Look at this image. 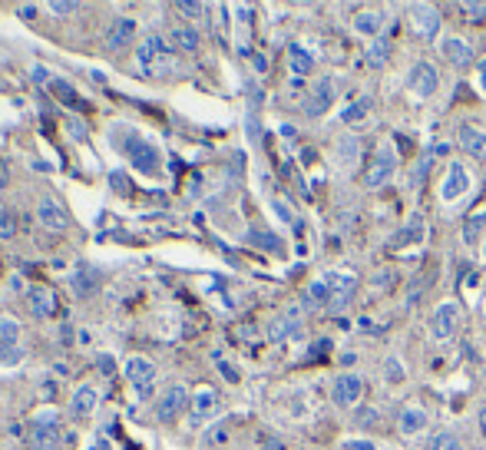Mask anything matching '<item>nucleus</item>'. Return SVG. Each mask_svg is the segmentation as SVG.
I'll return each mask as SVG.
<instances>
[{"label": "nucleus", "mask_w": 486, "mask_h": 450, "mask_svg": "<svg viewBox=\"0 0 486 450\" xmlns=\"http://www.w3.org/2000/svg\"><path fill=\"white\" fill-rule=\"evenodd\" d=\"M37 219H40V225L43 229H50V232H67L70 229V215H67V209L60 205L57 199H50V195H43V199L37 202Z\"/></svg>", "instance_id": "obj_11"}, {"label": "nucleus", "mask_w": 486, "mask_h": 450, "mask_svg": "<svg viewBox=\"0 0 486 450\" xmlns=\"http://www.w3.org/2000/svg\"><path fill=\"white\" fill-rule=\"evenodd\" d=\"M176 10L185 14V17H199V14H205V4H189V0H182V4H176Z\"/></svg>", "instance_id": "obj_40"}, {"label": "nucleus", "mask_w": 486, "mask_h": 450, "mask_svg": "<svg viewBox=\"0 0 486 450\" xmlns=\"http://www.w3.org/2000/svg\"><path fill=\"white\" fill-rule=\"evenodd\" d=\"M467 189H470V173L460 163H453L447 169L443 186H440V199H443V202H457L460 195H467Z\"/></svg>", "instance_id": "obj_13"}, {"label": "nucleus", "mask_w": 486, "mask_h": 450, "mask_svg": "<svg viewBox=\"0 0 486 450\" xmlns=\"http://www.w3.org/2000/svg\"><path fill=\"white\" fill-rule=\"evenodd\" d=\"M14 235H17V215L0 209V239H14Z\"/></svg>", "instance_id": "obj_34"}, {"label": "nucleus", "mask_w": 486, "mask_h": 450, "mask_svg": "<svg viewBox=\"0 0 486 450\" xmlns=\"http://www.w3.org/2000/svg\"><path fill=\"white\" fill-rule=\"evenodd\" d=\"M338 159H341L344 166L357 163V159H361V139H357V136H344V139H338Z\"/></svg>", "instance_id": "obj_28"}, {"label": "nucleus", "mask_w": 486, "mask_h": 450, "mask_svg": "<svg viewBox=\"0 0 486 450\" xmlns=\"http://www.w3.org/2000/svg\"><path fill=\"white\" fill-rule=\"evenodd\" d=\"M457 328H460V311L453 301H443L430 315V335H433V341H450V338L457 335Z\"/></svg>", "instance_id": "obj_4"}, {"label": "nucleus", "mask_w": 486, "mask_h": 450, "mask_svg": "<svg viewBox=\"0 0 486 450\" xmlns=\"http://www.w3.org/2000/svg\"><path fill=\"white\" fill-rule=\"evenodd\" d=\"M288 63H291V73H295V77H305V73L315 70V57H311L301 43H291V47H288Z\"/></svg>", "instance_id": "obj_24"}, {"label": "nucleus", "mask_w": 486, "mask_h": 450, "mask_svg": "<svg viewBox=\"0 0 486 450\" xmlns=\"http://www.w3.org/2000/svg\"><path fill=\"white\" fill-rule=\"evenodd\" d=\"M483 259H486V235H483Z\"/></svg>", "instance_id": "obj_51"}, {"label": "nucleus", "mask_w": 486, "mask_h": 450, "mask_svg": "<svg viewBox=\"0 0 486 450\" xmlns=\"http://www.w3.org/2000/svg\"><path fill=\"white\" fill-rule=\"evenodd\" d=\"M371 113V96L364 93V96H357L351 106H344V113H341V123H361L364 116Z\"/></svg>", "instance_id": "obj_29"}, {"label": "nucleus", "mask_w": 486, "mask_h": 450, "mask_svg": "<svg viewBox=\"0 0 486 450\" xmlns=\"http://www.w3.org/2000/svg\"><path fill=\"white\" fill-rule=\"evenodd\" d=\"M50 10H53V14H77L80 4L77 0H57V4H50Z\"/></svg>", "instance_id": "obj_41"}, {"label": "nucleus", "mask_w": 486, "mask_h": 450, "mask_svg": "<svg viewBox=\"0 0 486 450\" xmlns=\"http://www.w3.org/2000/svg\"><path fill=\"white\" fill-rule=\"evenodd\" d=\"M387 371H391V377H401V368H397V358H391V361H387Z\"/></svg>", "instance_id": "obj_45"}, {"label": "nucleus", "mask_w": 486, "mask_h": 450, "mask_svg": "<svg viewBox=\"0 0 486 450\" xmlns=\"http://www.w3.org/2000/svg\"><path fill=\"white\" fill-rule=\"evenodd\" d=\"M384 23H387V14H381V10H364V14H357L354 17V30L357 33H364V37H381Z\"/></svg>", "instance_id": "obj_21"}, {"label": "nucleus", "mask_w": 486, "mask_h": 450, "mask_svg": "<svg viewBox=\"0 0 486 450\" xmlns=\"http://www.w3.org/2000/svg\"><path fill=\"white\" fill-rule=\"evenodd\" d=\"M298 328H301V311L298 308H288L285 315H278L271 325H268V338L271 341H285L288 335H298Z\"/></svg>", "instance_id": "obj_17"}, {"label": "nucleus", "mask_w": 486, "mask_h": 450, "mask_svg": "<svg viewBox=\"0 0 486 450\" xmlns=\"http://www.w3.org/2000/svg\"><path fill=\"white\" fill-rule=\"evenodd\" d=\"M440 50H443V57H447L457 70H463V67H470V63H473V47H470L463 37H443Z\"/></svg>", "instance_id": "obj_16"}, {"label": "nucleus", "mask_w": 486, "mask_h": 450, "mask_svg": "<svg viewBox=\"0 0 486 450\" xmlns=\"http://www.w3.org/2000/svg\"><path fill=\"white\" fill-rule=\"evenodd\" d=\"M480 431L486 434V407H483V411H480Z\"/></svg>", "instance_id": "obj_49"}, {"label": "nucleus", "mask_w": 486, "mask_h": 450, "mask_svg": "<svg viewBox=\"0 0 486 450\" xmlns=\"http://www.w3.org/2000/svg\"><path fill=\"white\" fill-rule=\"evenodd\" d=\"M0 182H7V166H4V159H0Z\"/></svg>", "instance_id": "obj_50"}, {"label": "nucleus", "mask_w": 486, "mask_h": 450, "mask_svg": "<svg viewBox=\"0 0 486 450\" xmlns=\"http://www.w3.org/2000/svg\"><path fill=\"white\" fill-rule=\"evenodd\" d=\"M324 282H328V291H331V295H328V311L338 315V311H344V308L351 305L354 288H357V278L344 275V272H328Z\"/></svg>", "instance_id": "obj_1"}, {"label": "nucleus", "mask_w": 486, "mask_h": 450, "mask_svg": "<svg viewBox=\"0 0 486 450\" xmlns=\"http://www.w3.org/2000/svg\"><path fill=\"white\" fill-rule=\"evenodd\" d=\"M113 189H116V192H126V195H129V192H133V182L123 179V173H113Z\"/></svg>", "instance_id": "obj_42"}, {"label": "nucleus", "mask_w": 486, "mask_h": 450, "mask_svg": "<svg viewBox=\"0 0 486 450\" xmlns=\"http://www.w3.org/2000/svg\"><path fill=\"white\" fill-rule=\"evenodd\" d=\"M275 212H278V215H281V219H285V222H288V219H291V212H288V209H285V205H281V202H275Z\"/></svg>", "instance_id": "obj_47"}, {"label": "nucleus", "mask_w": 486, "mask_h": 450, "mask_svg": "<svg viewBox=\"0 0 486 450\" xmlns=\"http://www.w3.org/2000/svg\"><path fill=\"white\" fill-rule=\"evenodd\" d=\"M93 404H96V391H93V387H80V391L73 394V401H70V411L77 414V417H83V414L93 411Z\"/></svg>", "instance_id": "obj_30"}, {"label": "nucleus", "mask_w": 486, "mask_h": 450, "mask_svg": "<svg viewBox=\"0 0 486 450\" xmlns=\"http://www.w3.org/2000/svg\"><path fill=\"white\" fill-rule=\"evenodd\" d=\"M331 93H334V87L328 83V80H324V83H318V90L305 100V113H308V116H321L324 109L331 106V100H334Z\"/></svg>", "instance_id": "obj_23"}, {"label": "nucleus", "mask_w": 486, "mask_h": 450, "mask_svg": "<svg viewBox=\"0 0 486 450\" xmlns=\"http://www.w3.org/2000/svg\"><path fill=\"white\" fill-rule=\"evenodd\" d=\"M172 43H176L179 50H185V53H195L199 43H202V37H199V30L195 27H185V23H182V27L172 30Z\"/></svg>", "instance_id": "obj_26"}, {"label": "nucleus", "mask_w": 486, "mask_h": 450, "mask_svg": "<svg viewBox=\"0 0 486 450\" xmlns=\"http://www.w3.org/2000/svg\"><path fill=\"white\" fill-rule=\"evenodd\" d=\"M328 282H324V275L318 278V282H311V285L305 288V298H301V308H308V311H318V308H328Z\"/></svg>", "instance_id": "obj_22"}, {"label": "nucleus", "mask_w": 486, "mask_h": 450, "mask_svg": "<svg viewBox=\"0 0 486 450\" xmlns=\"http://www.w3.org/2000/svg\"><path fill=\"white\" fill-rule=\"evenodd\" d=\"M126 377L133 381L139 397H149L153 381H156V364L149 361V358H129V361H126Z\"/></svg>", "instance_id": "obj_10"}, {"label": "nucleus", "mask_w": 486, "mask_h": 450, "mask_svg": "<svg viewBox=\"0 0 486 450\" xmlns=\"http://www.w3.org/2000/svg\"><path fill=\"white\" fill-rule=\"evenodd\" d=\"M265 67H268V60L265 57H255V70H258V73H261Z\"/></svg>", "instance_id": "obj_48"}, {"label": "nucleus", "mask_w": 486, "mask_h": 450, "mask_svg": "<svg viewBox=\"0 0 486 450\" xmlns=\"http://www.w3.org/2000/svg\"><path fill=\"white\" fill-rule=\"evenodd\" d=\"M126 156H129V163L146 176H153L156 169H159V149H156L153 143H146L143 136H136V133L126 136Z\"/></svg>", "instance_id": "obj_2"}, {"label": "nucleus", "mask_w": 486, "mask_h": 450, "mask_svg": "<svg viewBox=\"0 0 486 450\" xmlns=\"http://www.w3.org/2000/svg\"><path fill=\"white\" fill-rule=\"evenodd\" d=\"M185 407H189V387H185V384H172V387H166L159 404H156V414H159V421L169 424V421H176Z\"/></svg>", "instance_id": "obj_6"}, {"label": "nucleus", "mask_w": 486, "mask_h": 450, "mask_svg": "<svg viewBox=\"0 0 486 450\" xmlns=\"http://www.w3.org/2000/svg\"><path fill=\"white\" fill-rule=\"evenodd\" d=\"M60 441V427H57V417L53 414H40L37 424H33V447L37 450H57Z\"/></svg>", "instance_id": "obj_14"}, {"label": "nucleus", "mask_w": 486, "mask_h": 450, "mask_svg": "<svg viewBox=\"0 0 486 450\" xmlns=\"http://www.w3.org/2000/svg\"><path fill=\"white\" fill-rule=\"evenodd\" d=\"M457 139H460V146H463L470 156L486 159V133H483V129H477V126H460Z\"/></svg>", "instance_id": "obj_20"}, {"label": "nucleus", "mask_w": 486, "mask_h": 450, "mask_svg": "<svg viewBox=\"0 0 486 450\" xmlns=\"http://www.w3.org/2000/svg\"><path fill=\"white\" fill-rule=\"evenodd\" d=\"M331 397L338 407H357V401L364 397V381L357 374H338L334 377V387H331Z\"/></svg>", "instance_id": "obj_5"}, {"label": "nucleus", "mask_w": 486, "mask_h": 450, "mask_svg": "<svg viewBox=\"0 0 486 450\" xmlns=\"http://www.w3.org/2000/svg\"><path fill=\"white\" fill-rule=\"evenodd\" d=\"M387 57H391V43H387L384 37H377L374 43H367V60H371L374 67H384Z\"/></svg>", "instance_id": "obj_32"}, {"label": "nucleus", "mask_w": 486, "mask_h": 450, "mask_svg": "<svg viewBox=\"0 0 486 450\" xmlns=\"http://www.w3.org/2000/svg\"><path fill=\"white\" fill-rule=\"evenodd\" d=\"M139 67L143 70H156V67H172V50L162 37H149L139 47Z\"/></svg>", "instance_id": "obj_12"}, {"label": "nucleus", "mask_w": 486, "mask_h": 450, "mask_svg": "<svg viewBox=\"0 0 486 450\" xmlns=\"http://www.w3.org/2000/svg\"><path fill=\"white\" fill-rule=\"evenodd\" d=\"M215 404H219V397H215V391H209V387H202L195 397H192V421L199 424L202 417H209L212 411H215Z\"/></svg>", "instance_id": "obj_25"}, {"label": "nucleus", "mask_w": 486, "mask_h": 450, "mask_svg": "<svg viewBox=\"0 0 486 450\" xmlns=\"http://www.w3.org/2000/svg\"><path fill=\"white\" fill-rule=\"evenodd\" d=\"M20 325L14 318H0V364H20Z\"/></svg>", "instance_id": "obj_7"}, {"label": "nucleus", "mask_w": 486, "mask_h": 450, "mask_svg": "<svg viewBox=\"0 0 486 450\" xmlns=\"http://www.w3.org/2000/svg\"><path fill=\"white\" fill-rule=\"evenodd\" d=\"M27 308L37 318H50L53 311H57V295H53V288H47V285L30 288L27 291Z\"/></svg>", "instance_id": "obj_15"}, {"label": "nucleus", "mask_w": 486, "mask_h": 450, "mask_svg": "<svg viewBox=\"0 0 486 450\" xmlns=\"http://www.w3.org/2000/svg\"><path fill=\"white\" fill-rule=\"evenodd\" d=\"M437 450H467L463 441H460L457 434H440L437 437Z\"/></svg>", "instance_id": "obj_38"}, {"label": "nucleus", "mask_w": 486, "mask_h": 450, "mask_svg": "<svg viewBox=\"0 0 486 450\" xmlns=\"http://www.w3.org/2000/svg\"><path fill=\"white\" fill-rule=\"evenodd\" d=\"M99 361H103V364H99V368H103V374H113V358H99Z\"/></svg>", "instance_id": "obj_46"}, {"label": "nucleus", "mask_w": 486, "mask_h": 450, "mask_svg": "<svg viewBox=\"0 0 486 450\" xmlns=\"http://www.w3.org/2000/svg\"><path fill=\"white\" fill-rule=\"evenodd\" d=\"M219 368H222V374H225L229 381H239V371H235V368H229L225 361H219Z\"/></svg>", "instance_id": "obj_43"}, {"label": "nucleus", "mask_w": 486, "mask_h": 450, "mask_svg": "<svg viewBox=\"0 0 486 450\" xmlns=\"http://www.w3.org/2000/svg\"><path fill=\"white\" fill-rule=\"evenodd\" d=\"M133 33H136L133 17H116L109 33H106V43H109V50H123L126 43H133Z\"/></svg>", "instance_id": "obj_19"}, {"label": "nucleus", "mask_w": 486, "mask_h": 450, "mask_svg": "<svg viewBox=\"0 0 486 450\" xmlns=\"http://www.w3.org/2000/svg\"><path fill=\"white\" fill-rule=\"evenodd\" d=\"M53 93L60 96V103H67V106H77V109H90V106L83 103L77 96V90L70 87V83H63V80H53Z\"/></svg>", "instance_id": "obj_31"}, {"label": "nucleus", "mask_w": 486, "mask_h": 450, "mask_svg": "<svg viewBox=\"0 0 486 450\" xmlns=\"http://www.w3.org/2000/svg\"><path fill=\"white\" fill-rule=\"evenodd\" d=\"M20 14H23V17H27V20H33V14H37V7H33V4H23V7H20Z\"/></svg>", "instance_id": "obj_44"}, {"label": "nucleus", "mask_w": 486, "mask_h": 450, "mask_svg": "<svg viewBox=\"0 0 486 450\" xmlns=\"http://www.w3.org/2000/svg\"><path fill=\"white\" fill-rule=\"evenodd\" d=\"M460 10H463L470 20H486V0L483 4H480V0H467V4H460Z\"/></svg>", "instance_id": "obj_37"}, {"label": "nucleus", "mask_w": 486, "mask_h": 450, "mask_svg": "<svg viewBox=\"0 0 486 450\" xmlns=\"http://www.w3.org/2000/svg\"><path fill=\"white\" fill-rule=\"evenodd\" d=\"M394 173H397V156H394L391 146H381L377 149V159H374L371 173H367V189H381V186H387V182L394 179Z\"/></svg>", "instance_id": "obj_8"}, {"label": "nucleus", "mask_w": 486, "mask_h": 450, "mask_svg": "<svg viewBox=\"0 0 486 450\" xmlns=\"http://www.w3.org/2000/svg\"><path fill=\"white\" fill-rule=\"evenodd\" d=\"M70 288H73L77 298H90L96 288H99V272H96L93 265H80V269L73 272V278H70Z\"/></svg>", "instance_id": "obj_18"}, {"label": "nucleus", "mask_w": 486, "mask_h": 450, "mask_svg": "<svg viewBox=\"0 0 486 450\" xmlns=\"http://www.w3.org/2000/svg\"><path fill=\"white\" fill-rule=\"evenodd\" d=\"M410 27L420 40H433L440 33V10L430 7V4H417L410 7Z\"/></svg>", "instance_id": "obj_9"}, {"label": "nucleus", "mask_w": 486, "mask_h": 450, "mask_svg": "<svg viewBox=\"0 0 486 450\" xmlns=\"http://www.w3.org/2000/svg\"><path fill=\"white\" fill-rule=\"evenodd\" d=\"M414 239H420V219L410 222V232H401V235H397V239H394L391 245L397 249V245H407V242H414Z\"/></svg>", "instance_id": "obj_39"}, {"label": "nucleus", "mask_w": 486, "mask_h": 450, "mask_svg": "<svg viewBox=\"0 0 486 450\" xmlns=\"http://www.w3.org/2000/svg\"><path fill=\"white\" fill-rule=\"evenodd\" d=\"M397 424H401L404 434H417V431H423V427H427V414L420 411V407H407V411H401Z\"/></svg>", "instance_id": "obj_27"}, {"label": "nucleus", "mask_w": 486, "mask_h": 450, "mask_svg": "<svg viewBox=\"0 0 486 450\" xmlns=\"http://www.w3.org/2000/svg\"><path fill=\"white\" fill-rule=\"evenodd\" d=\"M430 166H433V153L427 149V153L420 156V163L414 166V176H410V182H414V186H420V182H423V176H427Z\"/></svg>", "instance_id": "obj_36"}, {"label": "nucleus", "mask_w": 486, "mask_h": 450, "mask_svg": "<svg viewBox=\"0 0 486 450\" xmlns=\"http://www.w3.org/2000/svg\"><path fill=\"white\" fill-rule=\"evenodd\" d=\"M483 222H486V209H477L467 219V225H463V242H470V245H473V242L480 239V225H483Z\"/></svg>", "instance_id": "obj_33"}, {"label": "nucleus", "mask_w": 486, "mask_h": 450, "mask_svg": "<svg viewBox=\"0 0 486 450\" xmlns=\"http://www.w3.org/2000/svg\"><path fill=\"white\" fill-rule=\"evenodd\" d=\"M440 87V73L433 63H427V60H420L417 67L407 73V90L410 93H417L420 100H427V96H433Z\"/></svg>", "instance_id": "obj_3"}, {"label": "nucleus", "mask_w": 486, "mask_h": 450, "mask_svg": "<svg viewBox=\"0 0 486 450\" xmlns=\"http://www.w3.org/2000/svg\"><path fill=\"white\" fill-rule=\"evenodd\" d=\"M248 242H255V245H261V249L281 252V242H278V235H268V232H248Z\"/></svg>", "instance_id": "obj_35"}]
</instances>
